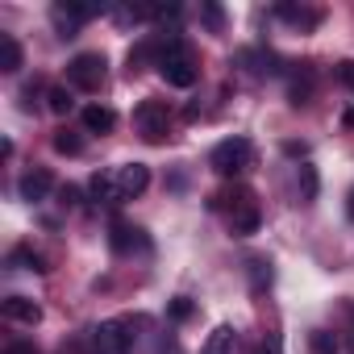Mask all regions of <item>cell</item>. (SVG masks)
I'll return each instance as SVG.
<instances>
[{"label":"cell","instance_id":"cell-1","mask_svg":"<svg viewBox=\"0 0 354 354\" xmlns=\"http://www.w3.org/2000/svg\"><path fill=\"white\" fill-rule=\"evenodd\" d=\"M213 209H230V230H234L238 238H250V234H259V225H263V213H259L250 188H225V192H217V196H213Z\"/></svg>","mask_w":354,"mask_h":354},{"label":"cell","instance_id":"cell-2","mask_svg":"<svg viewBox=\"0 0 354 354\" xmlns=\"http://www.w3.org/2000/svg\"><path fill=\"white\" fill-rule=\"evenodd\" d=\"M209 167H213L217 175H225V180H234V175L250 171V167H254V142H250V138H242V133H234V138L217 142V146H213V154H209Z\"/></svg>","mask_w":354,"mask_h":354},{"label":"cell","instance_id":"cell-3","mask_svg":"<svg viewBox=\"0 0 354 354\" xmlns=\"http://www.w3.org/2000/svg\"><path fill=\"white\" fill-rule=\"evenodd\" d=\"M158 75H162L171 88H192V84H196L201 71H196V63H192L184 38H175V42L167 46V55H162V63H158Z\"/></svg>","mask_w":354,"mask_h":354},{"label":"cell","instance_id":"cell-4","mask_svg":"<svg viewBox=\"0 0 354 354\" xmlns=\"http://www.w3.org/2000/svg\"><path fill=\"white\" fill-rule=\"evenodd\" d=\"M104 84V55L100 50H84L67 63V88L71 92H100Z\"/></svg>","mask_w":354,"mask_h":354},{"label":"cell","instance_id":"cell-5","mask_svg":"<svg viewBox=\"0 0 354 354\" xmlns=\"http://www.w3.org/2000/svg\"><path fill=\"white\" fill-rule=\"evenodd\" d=\"M96 13H109V5H84V0H59V5H50V21H55L59 38H75V30L84 21H92Z\"/></svg>","mask_w":354,"mask_h":354},{"label":"cell","instance_id":"cell-6","mask_svg":"<svg viewBox=\"0 0 354 354\" xmlns=\"http://www.w3.org/2000/svg\"><path fill=\"white\" fill-rule=\"evenodd\" d=\"M133 129L142 133V142H162L167 138V129H171V109H167V100H142L138 109H133Z\"/></svg>","mask_w":354,"mask_h":354},{"label":"cell","instance_id":"cell-7","mask_svg":"<svg viewBox=\"0 0 354 354\" xmlns=\"http://www.w3.org/2000/svg\"><path fill=\"white\" fill-rule=\"evenodd\" d=\"M92 342H96V354H133V321L125 317L100 321L92 329Z\"/></svg>","mask_w":354,"mask_h":354},{"label":"cell","instance_id":"cell-8","mask_svg":"<svg viewBox=\"0 0 354 354\" xmlns=\"http://www.w3.org/2000/svg\"><path fill=\"white\" fill-rule=\"evenodd\" d=\"M113 180H117V196L125 205V201H133V196H142L150 188V167L146 162H125V167L113 171Z\"/></svg>","mask_w":354,"mask_h":354},{"label":"cell","instance_id":"cell-9","mask_svg":"<svg viewBox=\"0 0 354 354\" xmlns=\"http://www.w3.org/2000/svg\"><path fill=\"white\" fill-rule=\"evenodd\" d=\"M50 188H55V175H50L46 167H34V171H26L21 180H17V192H21V201H30V205L46 201Z\"/></svg>","mask_w":354,"mask_h":354},{"label":"cell","instance_id":"cell-10","mask_svg":"<svg viewBox=\"0 0 354 354\" xmlns=\"http://www.w3.org/2000/svg\"><path fill=\"white\" fill-rule=\"evenodd\" d=\"M0 313H5V321H17V325H38L42 321V304L30 300V296H9L0 304Z\"/></svg>","mask_w":354,"mask_h":354},{"label":"cell","instance_id":"cell-11","mask_svg":"<svg viewBox=\"0 0 354 354\" xmlns=\"http://www.w3.org/2000/svg\"><path fill=\"white\" fill-rule=\"evenodd\" d=\"M88 196H92V201H100V205H121L113 171H96V175H92V180H88Z\"/></svg>","mask_w":354,"mask_h":354},{"label":"cell","instance_id":"cell-12","mask_svg":"<svg viewBox=\"0 0 354 354\" xmlns=\"http://www.w3.org/2000/svg\"><path fill=\"white\" fill-rule=\"evenodd\" d=\"M117 125V113L109 104H84V129L88 133H109Z\"/></svg>","mask_w":354,"mask_h":354},{"label":"cell","instance_id":"cell-13","mask_svg":"<svg viewBox=\"0 0 354 354\" xmlns=\"http://www.w3.org/2000/svg\"><path fill=\"white\" fill-rule=\"evenodd\" d=\"M109 246H113L117 254H129L133 246H146V238H142V230H138V225L117 221V225H113V234H109Z\"/></svg>","mask_w":354,"mask_h":354},{"label":"cell","instance_id":"cell-14","mask_svg":"<svg viewBox=\"0 0 354 354\" xmlns=\"http://www.w3.org/2000/svg\"><path fill=\"white\" fill-rule=\"evenodd\" d=\"M234 346H238V333H234V325H217V329L205 337L201 354H234Z\"/></svg>","mask_w":354,"mask_h":354},{"label":"cell","instance_id":"cell-15","mask_svg":"<svg viewBox=\"0 0 354 354\" xmlns=\"http://www.w3.org/2000/svg\"><path fill=\"white\" fill-rule=\"evenodd\" d=\"M21 42L13 38V34H0V71L5 75H13V71H21Z\"/></svg>","mask_w":354,"mask_h":354},{"label":"cell","instance_id":"cell-16","mask_svg":"<svg viewBox=\"0 0 354 354\" xmlns=\"http://www.w3.org/2000/svg\"><path fill=\"white\" fill-rule=\"evenodd\" d=\"M275 17H279V21H292V26H300V30H313V26L321 21V9H296V5H275Z\"/></svg>","mask_w":354,"mask_h":354},{"label":"cell","instance_id":"cell-17","mask_svg":"<svg viewBox=\"0 0 354 354\" xmlns=\"http://www.w3.org/2000/svg\"><path fill=\"white\" fill-rule=\"evenodd\" d=\"M317 196H321V175H317L313 162H300V201L313 205Z\"/></svg>","mask_w":354,"mask_h":354},{"label":"cell","instance_id":"cell-18","mask_svg":"<svg viewBox=\"0 0 354 354\" xmlns=\"http://www.w3.org/2000/svg\"><path fill=\"white\" fill-rule=\"evenodd\" d=\"M288 100L296 104V109H304L308 100H313V75L304 71V75H292L288 80Z\"/></svg>","mask_w":354,"mask_h":354},{"label":"cell","instance_id":"cell-19","mask_svg":"<svg viewBox=\"0 0 354 354\" xmlns=\"http://www.w3.org/2000/svg\"><path fill=\"white\" fill-rule=\"evenodd\" d=\"M46 109H50L55 117H67V113L75 109V92H71L67 84H63V88H50V92H46Z\"/></svg>","mask_w":354,"mask_h":354},{"label":"cell","instance_id":"cell-20","mask_svg":"<svg viewBox=\"0 0 354 354\" xmlns=\"http://www.w3.org/2000/svg\"><path fill=\"white\" fill-rule=\"evenodd\" d=\"M9 263H13V267H26V271H38V275H42V271H50V267H46V259H42L34 246H17V250L9 254Z\"/></svg>","mask_w":354,"mask_h":354},{"label":"cell","instance_id":"cell-21","mask_svg":"<svg viewBox=\"0 0 354 354\" xmlns=\"http://www.w3.org/2000/svg\"><path fill=\"white\" fill-rule=\"evenodd\" d=\"M55 150H59V154H71V158H75V154H84V138H80L75 129H67V125H63V129L55 133Z\"/></svg>","mask_w":354,"mask_h":354},{"label":"cell","instance_id":"cell-22","mask_svg":"<svg viewBox=\"0 0 354 354\" xmlns=\"http://www.w3.org/2000/svg\"><path fill=\"white\" fill-rule=\"evenodd\" d=\"M246 271H250V288H254V292L271 288V263H267V259H250Z\"/></svg>","mask_w":354,"mask_h":354},{"label":"cell","instance_id":"cell-23","mask_svg":"<svg viewBox=\"0 0 354 354\" xmlns=\"http://www.w3.org/2000/svg\"><path fill=\"white\" fill-rule=\"evenodd\" d=\"M308 346H313V354H337V350H342L329 329H313V333H308Z\"/></svg>","mask_w":354,"mask_h":354},{"label":"cell","instance_id":"cell-24","mask_svg":"<svg viewBox=\"0 0 354 354\" xmlns=\"http://www.w3.org/2000/svg\"><path fill=\"white\" fill-rule=\"evenodd\" d=\"M192 313H196V304H192L188 296H175V300L167 304V317H171V321H188Z\"/></svg>","mask_w":354,"mask_h":354},{"label":"cell","instance_id":"cell-25","mask_svg":"<svg viewBox=\"0 0 354 354\" xmlns=\"http://www.w3.org/2000/svg\"><path fill=\"white\" fill-rule=\"evenodd\" d=\"M201 21H205L213 34H221V30H225V13H221V5H201Z\"/></svg>","mask_w":354,"mask_h":354},{"label":"cell","instance_id":"cell-26","mask_svg":"<svg viewBox=\"0 0 354 354\" xmlns=\"http://www.w3.org/2000/svg\"><path fill=\"white\" fill-rule=\"evenodd\" d=\"M59 201H63V209H80V188L63 184V188H59Z\"/></svg>","mask_w":354,"mask_h":354},{"label":"cell","instance_id":"cell-27","mask_svg":"<svg viewBox=\"0 0 354 354\" xmlns=\"http://www.w3.org/2000/svg\"><path fill=\"white\" fill-rule=\"evenodd\" d=\"M337 80L354 92V59H342V63H337Z\"/></svg>","mask_w":354,"mask_h":354},{"label":"cell","instance_id":"cell-28","mask_svg":"<svg viewBox=\"0 0 354 354\" xmlns=\"http://www.w3.org/2000/svg\"><path fill=\"white\" fill-rule=\"evenodd\" d=\"M259 354H283V342H279V333H267V337H263V346H259Z\"/></svg>","mask_w":354,"mask_h":354},{"label":"cell","instance_id":"cell-29","mask_svg":"<svg viewBox=\"0 0 354 354\" xmlns=\"http://www.w3.org/2000/svg\"><path fill=\"white\" fill-rule=\"evenodd\" d=\"M5 354H38V350H34V342H9Z\"/></svg>","mask_w":354,"mask_h":354},{"label":"cell","instance_id":"cell-30","mask_svg":"<svg viewBox=\"0 0 354 354\" xmlns=\"http://www.w3.org/2000/svg\"><path fill=\"white\" fill-rule=\"evenodd\" d=\"M346 217H350V221H354V188H350V192H346Z\"/></svg>","mask_w":354,"mask_h":354},{"label":"cell","instance_id":"cell-31","mask_svg":"<svg viewBox=\"0 0 354 354\" xmlns=\"http://www.w3.org/2000/svg\"><path fill=\"white\" fill-rule=\"evenodd\" d=\"M342 125H346V129H354V109H346V113H342Z\"/></svg>","mask_w":354,"mask_h":354}]
</instances>
